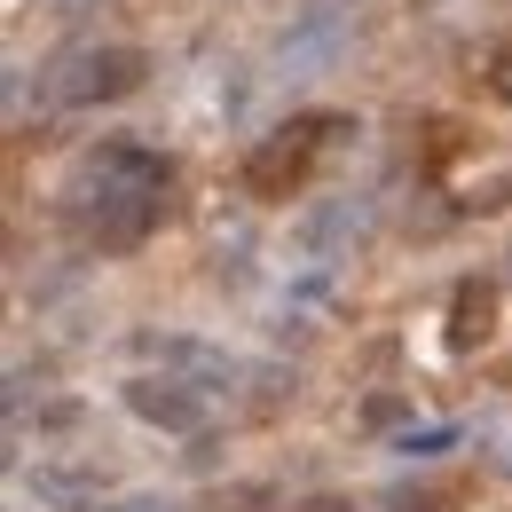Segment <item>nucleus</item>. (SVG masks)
<instances>
[{"label":"nucleus","mask_w":512,"mask_h":512,"mask_svg":"<svg viewBox=\"0 0 512 512\" xmlns=\"http://www.w3.org/2000/svg\"><path fill=\"white\" fill-rule=\"evenodd\" d=\"M174 197V166L142 142H95L64 182V221L79 229V245L95 253H134Z\"/></svg>","instance_id":"obj_1"},{"label":"nucleus","mask_w":512,"mask_h":512,"mask_svg":"<svg viewBox=\"0 0 512 512\" xmlns=\"http://www.w3.org/2000/svg\"><path fill=\"white\" fill-rule=\"evenodd\" d=\"M150 79V56L127 48V40H79L64 48L56 64L40 71V95L56 103V111H103V103H119Z\"/></svg>","instance_id":"obj_2"},{"label":"nucleus","mask_w":512,"mask_h":512,"mask_svg":"<svg viewBox=\"0 0 512 512\" xmlns=\"http://www.w3.org/2000/svg\"><path fill=\"white\" fill-rule=\"evenodd\" d=\"M339 134H355V119H339V111H300V119H284L268 142L245 150V197H260V205L292 197L308 174H316V150L339 142Z\"/></svg>","instance_id":"obj_3"},{"label":"nucleus","mask_w":512,"mask_h":512,"mask_svg":"<svg viewBox=\"0 0 512 512\" xmlns=\"http://www.w3.org/2000/svg\"><path fill=\"white\" fill-rule=\"evenodd\" d=\"M24 489L48 512H95L111 489V465L87 449H40V457H24Z\"/></svg>","instance_id":"obj_4"},{"label":"nucleus","mask_w":512,"mask_h":512,"mask_svg":"<svg viewBox=\"0 0 512 512\" xmlns=\"http://www.w3.org/2000/svg\"><path fill=\"white\" fill-rule=\"evenodd\" d=\"M119 402H127L142 426H158V434H205L213 426V394L190 379H166V371H134L127 386H119Z\"/></svg>","instance_id":"obj_5"},{"label":"nucleus","mask_w":512,"mask_h":512,"mask_svg":"<svg viewBox=\"0 0 512 512\" xmlns=\"http://www.w3.org/2000/svg\"><path fill=\"white\" fill-rule=\"evenodd\" d=\"M134 355L150 371H166V379L205 386V394H229L237 386V355L213 347V339H190V331H134Z\"/></svg>","instance_id":"obj_6"},{"label":"nucleus","mask_w":512,"mask_h":512,"mask_svg":"<svg viewBox=\"0 0 512 512\" xmlns=\"http://www.w3.org/2000/svg\"><path fill=\"white\" fill-rule=\"evenodd\" d=\"M339 48H347V16H339V8H308V16L276 40V64L284 71H323Z\"/></svg>","instance_id":"obj_7"},{"label":"nucleus","mask_w":512,"mask_h":512,"mask_svg":"<svg viewBox=\"0 0 512 512\" xmlns=\"http://www.w3.org/2000/svg\"><path fill=\"white\" fill-rule=\"evenodd\" d=\"M489 331H497V284L489 276H465L457 292H449V347H489Z\"/></svg>","instance_id":"obj_8"},{"label":"nucleus","mask_w":512,"mask_h":512,"mask_svg":"<svg viewBox=\"0 0 512 512\" xmlns=\"http://www.w3.org/2000/svg\"><path fill=\"white\" fill-rule=\"evenodd\" d=\"M355 221H363V213H355V197H331V205H316V213L300 221V253L331 260L339 245H347V237H355Z\"/></svg>","instance_id":"obj_9"},{"label":"nucleus","mask_w":512,"mask_h":512,"mask_svg":"<svg viewBox=\"0 0 512 512\" xmlns=\"http://www.w3.org/2000/svg\"><path fill=\"white\" fill-rule=\"evenodd\" d=\"M481 465H489V473H505V481H512V410H497V418L481 426Z\"/></svg>","instance_id":"obj_10"},{"label":"nucleus","mask_w":512,"mask_h":512,"mask_svg":"<svg viewBox=\"0 0 512 512\" xmlns=\"http://www.w3.org/2000/svg\"><path fill=\"white\" fill-rule=\"evenodd\" d=\"M449 442H457V426H410V434H394L402 457H442Z\"/></svg>","instance_id":"obj_11"},{"label":"nucleus","mask_w":512,"mask_h":512,"mask_svg":"<svg viewBox=\"0 0 512 512\" xmlns=\"http://www.w3.org/2000/svg\"><path fill=\"white\" fill-rule=\"evenodd\" d=\"M379 512H442V497H434V489H386Z\"/></svg>","instance_id":"obj_12"},{"label":"nucleus","mask_w":512,"mask_h":512,"mask_svg":"<svg viewBox=\"0 0 512 512\" xmlns=\"http://www.w3.org/2000/svg\"><path fill=\"white\" fill-rule=\"evenodd\" d=\"M489 95H497V103H512V48H497V56H489Z\"/></svg>","instance_id":"obj_13"},{"label":"nucleus","mask_w":512,"mask_h":512,"mask_svg":"<svg viewBox=\"0 0 512 512\" xmlns=\"http://www.w3.org/2000/svg\"><path fill=\"white\" fill-rule=\"evenodd\" d=\"M95 512H182L174 497H119V505H95Z\"/></svg>","instance_id":"obj_14"},{"label":"nucleus","mask_w":512,"mask_h":512,"mask_svg":"<svg viewBox=\"0 0 512 512\" xmlns=\"http://www.w3.org/2000/svg\"><path fill=\"white\" fill-rule=\"evenodd\" d=\"M56 16H87V8H103V0H48Z\"/></svg>","instance_id":"obj_15"},{"label":"nucleus","mask_w":512,"mask_h":512,"mask_svg":"<svg viewBox=\"0 0 512 512\" xmlns=\"http://www.w3.org/2000/svg\"><path fill=\"white\" fill-rule=\"evenodd\" d=\"M505 260H512V253H505Z\"/></svg>","instance_id":"obj_16"}]
</instances>
